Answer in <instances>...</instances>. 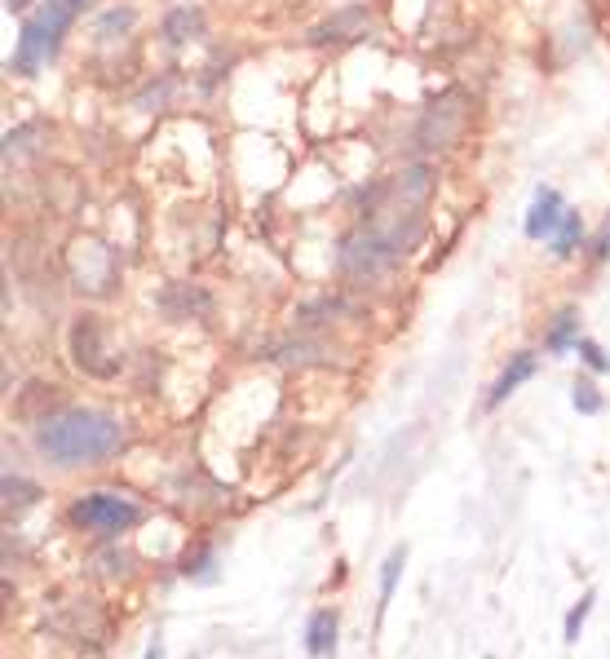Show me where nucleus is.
I'll use <instances>...</instances> for the list:
<instances>
[{"label":"nucleus","instance_id":"nucleus-22","mask_svg":"<svg viewBox=\"0 0 610 659\" xmlns=\"http://www.w3.org/2000/svg\"><path fill=\"white\" fill-rule=\"evenodd\" d=\"M487 659H491V655H487Z\"/></svg>","mask_w":610,"mask_h":659},{"label":"nucleus","instance_id":"nucleus-12","mask_svg":"<svg viewBox=\"0 0 610 659\" xmlns=\"http://www.w3.org/2000/svg\"><path fill=\"white\" fill-rule=\"evenodd\" d=\"M593 602H597V593H593V588H584V593H580V602L567 611V620H562V642H567V646H575V642H580V633H584V624H588V616H593Z\"/></svg>","mask_w":610,"mask_h":659},{"label":"nucleus","instance_id":"nucleus-14","mask_svg":"<svg viewBox=\"0 0 610 659\" xmlns=\"http://www.w3.org/2000/svg\"><path fill=\"white\" fill-rule=\"evenodd\" d=\"M571 399H575V408H580L584 416H597V412H601V394H597L593 381H575V394H571Z\"/></svg>","mask_w":610,"mask_h":659},{"label":"nucleus","instance_id":"nucleus-5","mask_svg":"<svg viewBox=\"0 0 610 659\" xmlns=\"http://www.w3.org/2000/svg\"><path fill=\"white\" fill-rule=\"evenodd\" d=\"M460 128H464V107H460V98H447V102H438V107L421 120L416 142H421L425 151H443V147L456 142Z\"/></svg>","mask_w":610,"mask_h":659},{"label":"nucleus","instance_id":"nucleus-6","mask_svg":"<svg viewBox=\"0 0 610 659\" xmlns=\"http://www.w3.org/2000/svg\"><path fill=\"white\" fill-rule=\"evenodd\" d=\"M562 217H567L562 195L549 190V186H539V190H535V204H531V213H526V235H531V239H549V235H558Z\"/></svg>","mask_w":610,"mask_h":659},{"label":"nucleus","instance_id":"nucleus-17","mask_svg":"<svg viewBox=\"0 0 610 659\" xmlns=\"http://www.w3.org/2000/svg\"><path fill=\"white\" fill-rule=\"evenodd\" d=\"M213 562H217V554H213V549H199L195 558H186V562H182V575H203V580H213V571H209Z\"/></svg>","mask_w":610,"mask_h":659},{"label":"nucleus","instance_id":"nucleus-2","mask_svg":"<svg viewBox=\"0 0 610 659\" xmlns=\"http://www.w3.org/2000/svg\"><path fill=\"white\" fill-rule=\"evenodd\" d=\"M147 518V509L124 496V492H85L72 500V509H66V522L76 526V532H89V536H124L133 532Z\"/></svg>","mask_w":610,"mask_h":659},{"label":"nucleus","instance_id":"nucleus-10","mask_svg":"<svg viewBox=\"0 0 610 659\" xmlns=\"http://www.w3.org/2000/svg\"><path fill=\"white\" fill-rule=\"evenodd\" d=\"M571 346H580V314H575V310H562L558 323L549 327V337H545V350H549V355H567Z\"/></svg>","mask_w":610,"mask_h":659},{"label":"nucleus","instance_id":"nucleus-20","mask_svg":"<svg viewBox=\"0 0 610 659\" xmlns=\"http://www.w3.org/2000/svg\"><path fill=\"white\" fill-rule=\"evenodd\" d=\"M5 5H10V10H18V5H27V0H5Z\"/></svg>","mask_w":610,"mask_h":659},{"label":"nucleus","instance_id":"nucleus-18","mask_svg":"<svg viewBox=\"0 0 610 659\" xmlns=\"http://www.w3.org/2000/svg\"><path fill=\"white\" fill-rule=\"evenodd\" d=\"M142 659H164V650H160V646H147V655H142Z\"/></svg>","mask_w":610,"mask_h":659},{"label":"nucleus","instance_id":"nucleus-19","mask_svg":"<svg viewBox=\"0 0 610 659\" xmlns=\"http://www.w3.org/2000/svg\"><path fill=\"white\" fill-rule=\"evenodd\" d=\"M601 257H610V231L601 235Z\"/></svg>","mask_w":610,"mask_h":659},{"label":"nucleus","instance_id":"nucleus-9","mask_svg":"<svg viewBox=\"0 0 610 659\" xmlns=\"http://www.w3.org/2000/svg\"><path fill=\"white\" fill-rule=\"evenodd\" d=\"M368 10H341V14H336V18H327L323 27H314V40H354V36H363L368 32Z\"/></svg>","mask_w":610,"mask_h":659},{"label":"nucleus","instance_id":"nucleus-1","mask_svg":"<svg viewBox=\"0 0 610 659\" xmlns=\"http://www.w3.org/2000/svg\"><path fill=\"white\" fill-rule=\"evenodd\" d=\"M36 447L53 465H102L124 447V425L111 412L62 408L36 425Z\"/></svg>","mask_w":610,"mask_h":659},{"label":"nucleus","instance_id":"nucleus-7","mask_svg":"<svg viewBox=\"0 0 610 659\" xmlns=\"http://www.w3.org/2000/svg\"><path fill=\"white\" fill-rule=\"evenodd\" d=\"M336 637H341V620H336V611L332 607L310 611V620H306V655L310 659H332Z\"/></svg>","mask_w":610,"mask_h":659},{"label":"nucleus","instance_id":"nucleus-11","mask_svg":"<svg viewBox=\"0 0 610 659\" xmlns=\"http://www.w3.org/2000/svg\"><path fill=\"white\" fill-rule=\"evenodd\" d=\"M402 567H407V549L398 545L385 562H381V602H376V611L385 616V607L394 602V588H398V580H402Z\"/></svg>","mask_w":610,"mask_h":659},{"label":"nucleus","instance_id":"nucleus-8","mask_svg":"<svg viewBox=\"0 0 610 659\" xmlns=\"http://www.w3.org/2000/svg\"><path fill=\"white\" fill-rule=\"evenodd\" d=\"M531 376H535V355H513L509 368L496 376V385H491V394H487V408H500L509 394H513L522 381H531Z\"/></svg>","mask_w":610,"mask_h":659},{"label":"nucleus","instance_id":"nucleus-13","mask_svg":"<svg viewBox=\"0 0 610 659\" xmlns=\"http://www.w3.org/2000/svg\"><path fill=\"white\" fill-rule=\"evenodd\" d=\"M199 27H203V18H199L195 10H173V14H169V23H164V32H169L173 40H190Z\"/></svg>","mask_w":610,"mask_h":659},{"label":"nucleus","instance_id":"nucleus-4","mask_svg":"<svg viewBox=\"0 0 610 659\" xmlns=\"http://www.w3.org/2000/svg\"><path fill=\"white\" fill-rule=\"evenodd\" d=\"M72 355H76V363H80L85 372H94V376H111V372L120 368V355L107 346L102 323H98L94 314H85V319L72 327Z\"/></svg>","mask_w":610,"mask_h":659},{"label":"nucleus","instance_id":"nucleus-15","mask_svg":"<svg viewBox=\"0 0 610 659\" xmlns=\"http://www.w3.org/2000/svg\"><path fill=\"white\" fill-rule=\"evenodd\" d=\"M575 244H580V213H567L558 235H553V252H571Z\"/></svg>","mask_w":610,"mask_h":659},{"label":"nucleus","instance_id":"nucleus-16","mask_svg":"<svg viewBox=\"0 0 610 659\" xmlns=\"http://www.w3.org/2000/svg\"><path fill=\"white\" fill-rule=\"evenodd\" d=\"M575 350H580V359H584V363H588L593 372H610V359H606V350H601L597 341L580 337V346H575Z\"/></svg>","mask_w":610,"mask_h":659},{"label":"nucleus","instance_id":"nucleus-21","mask_svg":"<svg viewBox=\"0 0 610 659\" xmlns=\"http://www.w3.org/2000/svg\"><path fill=\"white\" fill-rule=\"evenodd\" d=\"M66 5H85V0H66Z\"/></svg>","mask_w":610,"mask_h":659},{"label":"nucleus","instance_id":"nucleus-3","mask_svg":"<svg viewBox=\"0 0 610 659\" xmlns=\"http://www.w3.org/2000/svg\"><path fill=\"white\" fill-rule=\"evenodd\" d=\"M72 14H76V5H66V0H49V5L23 27L10 67L23 72V76H32L36 67H45V62L58 53V45H62V32L72 27Z\"/></svg>","mask_w":610,"mask_h":659}]
</instances>
